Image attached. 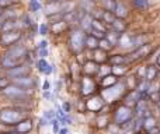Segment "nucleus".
Segmentation results:
<instances>
[{
    "mask_svg": "<svg viewBox=\"0 0 160 134\" xmlns=\"http://www.w3.org/2000/svg\"><path fill=\"white\" fill-rule=\"evenodd\" d=\"M30 108L27 105H14L10 108L0 109V123L4 126H14L21 119L27 118Z\"/></svg>",
    "mask_w": 160,
    "mask_h": 134,
    "instance_id": "obj_1",
    "label": "nucleus"
},
{
    "mask_svg": "<svg viewBox=\"0 0 160 134\" xmlns=\"http://www.w3.org/2000/svg\"><path fill=\"white\" fill-rule=\"evenodd\" d=\"M0 92L7 99H10L11 102H14L16 105H27L28 102L32 99V91L21 88V87H18V85L13 84V82H10V84H8L4 90L0 91Z\"/></svg>",
    "mask_w": 160,
    "mask_h": 134,
    "instance_id": "obj_2",
    "label": "nucleus"
},
{
    "mask_svg": "<svg viewBox=\"0 0 160 134\" xmlns=\"http://www.w3.org/2000/svg\"><path fill=\"white\" fill-rule=\"evenodd\" d=\"M127 91H128V87H127L125 80L119 78L118 81H117L114 85H111V87L101 88L100 95L104 98V101H105L107 105H112V104H115V102L121 101L122 96L125 95Z\"/></svg>",
    "mask_w": 160,
    "mask_h": 134,
    "instance_id": "obj_3",
    "label": "nucleus"
},
{
    "mask_svg": "<svg viewBox=\"0 0 160 134\" xmlns=\"http://www.w3.org/2000/svg\"><path fill=\"white\" fill-rule=\"evenodd\" d=\"M86 35L87 34L79 28L78 25L72 27L69 30V39H68V45H69V49L72 50L75 55L78 53H83L86 50L84 46V41H86Z\"/></svg>",
    "mask_w": 160,
    "mask_h": 134,
    "instance_id": "obj_4",
    "label": "nucleus"
},
{
    "mask_svg": "<svg viewBox=\"0 0 160 134\" xmlns=\"http://www.w3.org/2000/svg\"><path fill=\"white\" fill-rule=\"evenodd\" d=\"M133 116H135L133 108L128 106V105H125V104H121L112 110V123L119 126V124L133 119Z\"/></svg>",
    "mask_w": 160,
    "mask_h": 134,
    "instance_id": "obj_5",
    "label": "nucleus"
},
{
    "mask_svg": "<svg viewBox=\"0 0 160 134\" xmlns=\"http://www.w3.org/2000/svg\"><path fill=\"white\" fill-rule=\"evenodd\" d=\"M107 106L105 104L104 98H102L100 94H93V95L87 96V99L84 101V109L87 112H91V113H100L104 110V108Z\"/></svg>",
    "mask_w": 160,
    "mask_h": 134,
    "instance_id": "obj_6",
    "label": "nucleus"
},
{
    "mask_svg": "<svg viewBox=\"0 0 160 134\" xmlns=\"http://www.w3.org/2000/svg\"><path fill=\"white\" fill-rule=\"evenodd\" d=\"M100 85L98 82L94 80V77H88V76H82L80 78V88H79V92L82 96L87 98V96L93 95L98 91Z\"/></svg>",
    "mask_w": 160,
    "mask_h": 134,
    "instance_id": "obj_7",
    "label": "nucleus"
},
{
    "mask_svg": "<svg viewBox=\"0 0 160 134\" xmlns=\"http://www.w3.org/2000/svg\"><path fill=\"white\" fill-rule=\"evenodd\" d=\"M4 55L8 56V58H11V59L20 60V62H28V58H30V52H28L27 46L18 44V42L7 46V50H6Z\"/></svg>",
    "mask_w": 160,
    "mask_h": 134,
    "instance_id": "obj_8",
    "label": "nucleus"
},
{
    "mask_svg": "<svg viewBox=\"0 0 160 134\" xmlns=\"http://www.w3.org/2000/svg\"><path fill=\"white\" fill-rule=\"evenodd\" d=\"M150 52H152V45L146 44V45H142V46L133 48V49L128 50L127 58L129 60V63H136V62H141L145 58H148L150 55Z\"/></svg>",
    "mask_w": 160,
    "mask_h": 134,
    "instance_id": "obj_9",
    "label": "nucleus"
},
{
    "mask_svg": "<svg viewBox=\"0 0 160 134\" xmlns=\"http://www.w3.org/2000/svg\"><path fill=\"white\" fill-rule=\"evenodd\" d=\"M6 71V76L8 78H17V77H22V76H28V74L32 73V67H31V63L30 62H24V63L18 64L16 67H11V68H7Z\"/></svg>",
    "mask_w": 160,
    "mask_h": 134,
    "instance_id": "obj_10",
    "label": "nucleus"
},
{
    "mask_svg": "<svg viewBox=\"0 0 160 134\" xmlns=\"http://www.w3.org/2000/svg\"><path fill=\"white\" fill-rule=\"evenodd\" d=\"M22 38V34L20 30H11L6 31V32H0V46H10L17 42H20V39Z\"/></svg>",
    "mask_w": 160,
    "mask_h": 134,
    "instance_id": "obj_11",
    "label": "nucleus"
},
{
    "mask_svg": "<svg viewBox=\"0 0 160 134\" xmlns=\"http://www.w3.org/2000/svg\"><path fill=\"white\" fill-rule=\"evenodd\" d=\"M98 70H100V64L97 62H94L93 59L83 62L80 71L83 73V76H88V77H96L98 76Z\"/></svg>",
    "mask_w": 160,
    "mask_h": 134,
    "instance_id": "obj_12",
    "label": "nucleus"
},
{
    "mask_svg": "<svg viewBox=\"0 0 160 134\" xmlns=\"http://www.w3.org/2000/svg\"><path fill=\"white\" fill-rule=\"evenodd\" d=\"M10 81L13 82V84L18 85V87L25 88V90H31V91L37 87V81L31 77V74H28V76H22V77H17V78H11Z\"/></svg>",
    "mask_w": 160,
    "mask_h": 134,
    "instance_id": "obj_13",
    "label": "nucleus"
},
{
    "mask_svg": "<svg viewBox=\"0 0 160 134\" xmlns=\"http://www.w3.org/2000/svg\"><path fill=\"white\" fill-rule=\"evenodd\" d=\"M141 99H142V96H141V94H139V91L136 90V88H132V90H128L127 92H125V95L122 96V104L133 108Z\"/></svg>",
    "mask_w": 160,
    "mask_h": 134,
    "instance_id": "obj_14",
    "label": "nucleus"
},
{
    "mask_svg": "<svg viewBox=\"0 0 160 134\" xmlns=\"http://www.w3.org/2000/svg\"><path fill=\"white\" fill-rule=\"evenodd\" d=\"M69 30H70V25L63 18L59 20V21L49 22V32H52L53 35H61L63 32H68Z\"/></svg>",
    "mask_w": 160,
    "mask_h": 134,
    "instance_id": "obj_15",
    "label": "nucleus"
},
{
    "mask_svg": "<svg viewBox=\"0 0 160 134\" xmlns=\"http://www.w3.org/2000/svg\"><path fill=\"white\" fill-rule=\"evenodd\" d=\"M32 129H34V123L28 116L21 119L18 123H16L13 126V132H17V133H30Z\"/></svg>",
    "mask_w": 160,
    "mask_h": 134,
    "instance_id": "obj_16",
    "label": "nucleus"
},
{
    "mask_svg": "<svg viewBox=\"0 0 160 134\" xmlns=\"http://www.w3.org/2000/svg\"><path fill=\"white\" fill-rule=\"evenodd\" d=\"M35 67L39 73L45 74V76H51L53 73V66L44 58H38V60L35 62Z\"/></svg>",
    "mask_w": 160,
    "mask_h": 134,
    "instance_id": "obj_17",
    "label": "nucleus"
},
{
    "mask_svg": "<svg viewBox=\"0 0 160 134\" xmlns=\"http://www.w3.org/2000/svg\"><path fill=\"white\" fill-rule=\"evenodd\" d=\"M114 16L118 17V18L127 20L128 16H129V8H128V6L125 4L124 2H121V0H117L115 8H114Z\"/></svg>",
    "mask_w": 160,
    "mask_h": 134,
    "instance_id": "obj_18",
    "label": "nucleus"
},
{
    "mask_svg": "<svg viewBox=\"0 0 160 134\" xmlns=\"http://www.w3.org/2000/svg\"><path fill=\"white\" fill-rule=\"evenodd\" d=\"M118 46L124 50H131L132 49V34L129 32H122L121 34V38H119V42H118Z\"/></svg>",
    "mask_w": 160,
    "mask_h": 134,
    "instance_id": "obj_19",
    "label": "nucleus"
},
{
    "mask_svg": "<svg viewBox=\"0 0 160 134\" xmlns=\"http://www.w3.org/2000/svg\"><path fill=\"white\" fill-rule=\"evenodd\" d=\"M150 44V36L148 34H132V49Z\"/></svg>",
    "mask_w": 160,
    "mask_h": 134,
    "instance_id": "obj_20",
    "label": "nucleus"
},
{
    "mask_svg": "<svg viewBox=\"0 0 160 134\" xmlns=\"http://www.w3.org/2000/svg\"><path fill=\"white\" fill-rule=\"evenodd\" d=\"M110 28H111V30H114V31H117V32H121L122 34V32H125V31L128 30V22H127V20L115 17V18H114V21L111 22Z\"/></svg>",
    "mask_w": 160,
    "mask_h": 134,
    "instance_id": "obj_21",
    "label": "nucleus"
},
{
    "mask_svg": "<svg viewBox=\"0 0 160 134\" xmlns=\"http://www.w3.org/2000/svg\"><path fill=\"white\" fill-rule=\"evenodd\" d=\"M129 71V64H111V73L118 78L125 77Z\"/></svg>",
    "mask_w": 160,
    "mask_h": 134,
    "instance_id": "obj_22",
    "label": "nucleus"
},
{
    "mask_svg": "<svg viewBox=\"0 0 160 134\" xmlns=\"http://www.w3.org/2000/svg\"><path fill=\"white\" fill-rule=\"evenodd\" d=\"M93 60L94 62H97L98 64H101V63H108V52H105V50H102V49H100V48H97V49H94L93 52Z\"/></svg>",
    "mask_w": 160,
    "mask_h": 134,
    "instance_id": "obj_23",
    "label": "nucleus"
},
{
    "mask_svg": "<svg viewBox=\"0 0 160 134\" xmlns=\"http://www.w3.org/2000/svg\"><path fill=\"white\" fill-rule=\"evenodd\" d=\"M118 77L117 76H114L112 73H110V74H107V76H102L101 78H100V82H98V85L101 88H107V87H111V85H114L117 81H118Z\"/></svg>",
    "mask_w": 160,
    "mask_h": 134,
    "instance_id": "obj_24",
    "label": "nucleus"
},
{
    "mask_svg": "<svg viewBox=\"0 0 160 134\" xmlns=\"http://www.w3.org/2000/svg\"><path fill=\"white\" fill-rule=\"evenodd\" d=\"M108 63L110 64H131L128 60L127 55L122 53H115V55H110L108 56Z\"/></svg>",
    "mask_w": 160,
    "mask_h": 134,
    "instance_id": "obj_25",
    "label": "nucleus"
},
{
    "mask_svg": "<svg viewBox=\"0 0 160 134\" xmlns=\"http://www.w3.org/2000/svg\"><path fill=\"white\" fill-rule=\"evenodd\" d=\"M159 76V67L156 64H149L146 66V71H145V80L148 81H155Z\"/></svg>",
    "mask_w": 160,
    "mask_h": 134,
    "instance_id": "obj_26",
    "label": "nucleus"
},
{
    "mask_svg": "<svg viewBox=\"0 0 160 134\" xmlns=\"http://www.w3.org/2000/svg\"><path fill=\"white\" fill-rule=\"evenodd\" d=\"M56 118V112L53 109H48V110H44L42 113V118H41V126H48V124L52 123V120H55Z\"/></svg>",
    "mask_w": 160,
    "mask_h": 134,
    "instance_id": "obj_27",
    "label": "nucleus"
},
{
    "mask_svg": "<svg viewBox=\"0 0 160 134\" xmlns=\"http://www.w3.org/2000/svg\"><path fill=\"white\" fill-rule=\"evenodd\" d=\"M105 38L108 39V42H110V44L112 45L114 48H117V46H118L119 38H121V32H117V31L108 28V31L105 32Z\"/></svg>",
    "mask_w": 160,
    "mask_h": 134,
    "instance_id": "obj_28",
    "label": "nucleus"
},
{
    "mask_svg": "<svg viewBox=\"0 0 160 134\" xmlns=\"http://www.w3.org/2000/svg\"><path fill=\"white\" fill-rule=\"evenodd\" d=\"M84 46H86V50L93 52L94 49L98 48V39H97L96 36H93L91 34H87V35H86V41H84Z\"/></svg>",
    "mask_w": 160,
    "mask_h": 134,
    "instance_id": "obj_29",
    "label": "nucleus"
},
{
    "mask_svg": "<svg viewBox=\"0 0 160 134\" xmlns=\"http://www.w3.org/2000/svg\"><path fill=\"white\" fill-rule=\"evenodd\" d=\"M111 123V120H110V115H98L97 116V119H96V126H97V129H100V130H102V129H107V126Z\"/></svg>",
    "mask_w": 160,
    "mask_h": 134,
    "instance_id": "obj_30",
    "label": "nucleus"
},
{
    "mask_svg": "<svg viewBox=\"0 0 160 134\" xmlns=\"http://www.w3.org/2000/svg\"><path fill=\"white\" fill-rule=\"evenodd\" d=\"M156 124H158V120H156V118L153 115L145 116L143 122H142V129H143V132H148V130L152 129V127L156 126Z\"/></svg>",
    "mask_w": 160,
    "mask_h": 134,
    "instance_id": "obj_31",
    "label": "nucleus"
},
{
    "mask_svg": "<svg viewBox=\"0 0 160 134\" xmlns=\"http://www.w3.org/2000/svg\"><path fill=\"white\" fill-rule=\"evenodd\" d=\"M108 25L105 24L104 21H101V20L98 18H94L93 17V22H91V30H97V31H101V32H107L108 31Z\"/></svg>",
    "mask_w": 160,
    "mask_h": 134,
    "instance_id": "obj_32",
    "label": "nucleus"
},
{
    "mask_svg": "<svg viewBox=\"0 0 160 134\" xmlns=\"http://www.w3.org/2000/svg\"><path fill=\"white\" fill-rule=\"evenodd\" d=\"M131 3H132V7L135 8V10L145 11L150 7L149 0H131Z\"/></svg>",
    "mask_w": 160,
    "mask_h": 134,
    "instance_id": "obj_33",
    "label": "nucleus"
},
{
    "mask_svg": "<svg viewBox=\"0 0 160 134\" xmlns=\"http://www.w3.org/2000/svg\"><path fill=\"white\" fill-rule=\"evenodd\" d=\"M98 3H100V7H101L102 10L114 13V8H115L117 0H98Z\"/></svg>",
    "mask_w": 160,
    "mask_h": 134,
    "instance_id": "obj_34",
    "label": "nucleus"
},
{
    "mask_svg": "<svg viewBox=\"0 0 160 134\" xmlns=\"http://www.w3.org/2000/svg\"><path fill=\"white\" fill-rule=\"evenodd\" d=\"M98 48L100 49H102V50H105V52H111V50L114 49V46L108 42V39L105 38H101V39H98Z\"/></svg>",
    "mask_w": 160,
    "mask_h": 134,
    "instance_id": "obj_35",
    "label": "nucleus"
},
{
    "mask_svg": "<svg viewBox=\"0 0 160 134\" xmlns=\"http://www.w3.org/2000/svg\"><path fill=\"white\" fill-rule=\"evenodd\" d=\"M42 10V4L39 0H30V11L34 14L39 13Z\"/></svg>",
    "mask_w": 160,
    "mask_h": 134,
    "instance_id": "obj_36",
    "label": "nucleus"
},
{
    "mask_svg": "<svg viewBox=\"0 0 160 134\" xmlns=\"http://www.w3.org/2000/svg\"><path fill=\"white\" fill-rule=\"evenodd\" d=\"M114 18H115L114 13H111V11H105V10H104V13H102V17H101V21H104L105 24H107L108 27H110L111 22L114 21Z\"/></svg>",
    "mask_w": 160,
    "mask_h": 134,
    "instance_id": "obj_37",
    "label": "nucleus"
},
{
    "mask_svg": "<svg viewBox=\"0 0 160 134\" xmlns=\"http://www.w3.org/2000/svg\"><path fill=\"white\" fill-rule=\"evenodd\" d=\"M111 73V64L110 63H101L100 64V70H98V76H107Z\"/></svg>",
    "mask_w": 160,
    "mask_h": 134,
    "instance_id": "obj_38",
    "label": "nucleus"
},
{
    "mask_svg": "<svg viewBox=\"0 0 160 134\" xmlns=\"http://www.w3.org/2000/svg\"><path fill=\"white\" fill-rule=\"evenodd\" d=\"M48 32H49V24H47V22H42V24L38 25V34L42 36L48 35Z\"/></svg>",
    "mask_w": 160,
    "mask_h": 134,
    "instance_id": "obj_39",
    "label": "nucleus"
},
{
    "mask_svg": "<svg viewBox=\"0 0 160 134\" xmlns=\"http://www.w3.org/2000/svg\"><path fill=\"white\" fill-rule=\"evenodd\" d=\"M35 53H37L38 58H44L45 59L48 55H49V49H48V48H37Z\"/></svg>",
    "mask_w": 160,
    "mask_h": 134,
    "instance_id": "obj_40",
    "label": "nucleus"
},
{
    "mask_svg": "<svg viewBox=\"0 0 160 134\" xmlns=\"http://www.w3.org/2000/svg\"><path fill=\"white\" fill-rule=\"evenodd\" d=\"M10 82H11V81H10V78H8V77L6 76V74H4V76L2 74V76H0V91L4 90V88L7 87V85L10 84Z\"/></svg>",
    "mask_w": 160,
    "mask_h": 134,
    "instance_id": "obj_41",
    "label": "nucleus"
},
{
    "mask_svg": "<svg viewBox=\"0 0 160 134\" xmlns=\"http://www.w3.org/2000/svg\"><path fill=\"white\" fill-rule=\"evenodd\" d=\"M17 3H20V0H0V6H2L3 8L11 7V6L17 4Z\"/></svg>",
    "mask_w": 160,
    "mask_h": 134,
    "instance_id": "obj_42",
    "label": "nucleus"
},
{
    "mask_svg": "<svg viewBox=\"0 0 160 134\" xmlns=\"http://www.w3.org/2000/svg\"><path fill=\"white\" fill-rule=\"evenodd\" d=\"M42 96H44L45 101H52V98H53V92H52V90L42 91Z\"/></svg>",
    "mask_w": 160,
    "mask_h": 134,
    "instance_id": "obj_43",
    "label": "nucleus"
},
{
    "mask_svg": "<svg viewBox=\"0 0 160 134\" xmlns=\"http://www.w3.org/2000/svg\"><path fill=\"white\" fill-rule=\"evenodd\" d=\"M88 34H91L93 36H96L97 39H101V38H104L105 36V32H101V31H97V30H91Z\"/></svg>",
    "mask_w": 160,
    "mask_h": 134,
    "instance_id": "obj_44",
    "label": "nucleus"
},
{
    "mask_svg": "<svg viewBox=\"0 0 160 134\" xmlns=\"http://www.w3.org/2000/svg\"><path fill=\"white\" fill-rule=\"evenodd\" d=\"M51 126H52L53 133H59V129H61V123H59V122L56 120V118H55V120H52V123H51Z\"/></svg>",
    "mask_w": 160,
    "mask_h": 134,
    "instance_id": "obj_45",
    "label": "nucleus"
},
{
    "mask_svg": "<svg viewBox=\"0 0 160 134\" xmlns=\"http://www.w3.org/2000/svg\"><path fill=\"white\" fill-rule=\"evenodd\" d=\"M62 109H63L66 113H70V110H72V105H70V102H63V104H62Z\"/></svg>",
    "mask_w": 160,
    "mask_h": 134,
    "instance_id": "obj_46",
    "label": "nucleus"
},
{
    "mask_svg": "<svg viewBox=\"0 0 160 134\" xmlns=\"http://www.w3.org/2000/svg\"><path fill=\"white\" fill-rule=\"evenodd\" d=\"M59 91H62V81H56L55 82V90H53V94H58Z\"/></svg>",
    "mask_w": 160,
    "mask_h": 134,
    "instance_id": "obj_47",
    "label": "nucleus"
},
{
    "mask_svg": "<svg viewBox=\"0 0 160 134\" xmlns=\"http://www.w3.org/2000/svg\"><path fill=\"white\" fill-rule=\"evenodd\" d=\"M146 133H149V134H155V133H160V127L156 124V126H153L152 129H149Z\"/></svg>",
    "mask_w": 160,
    "mask_h": 134,
    "instance_id": "obj_48",
    "label": "nucleus"
},
{
    "mask_svg": "<svg viewBox=\"0 0 160 134\" xmlns=\"http://www.w3.org/2000/svg\"><path fill=\"white\" fill-rule=\"evenodd\" d=\"M48 90H51V82L48 80H45L44 84H42V91H48Z\"/></svg>",
    "mask_w": 160,
    "mask_h": 134,
    "instance_id": "obj_49",
    "label": "nucleus"
},
{
    "mask_svg": "<svg viewBox=\"0 0 160 134\" xmlns=\"http://www.w3.org/2000/svg\"><path fill=\"white\" fill-rule=\"evenodd\" d=\"M37 48H48V42L44 39V41H41V42H39V44H38V46H37Z\"/></svg>",
    "mask_w": 160,
    "mask_h": 134,
    "instance_id": "obj_50",
    "label": "nucleus"
},
{
    "mask_svg": "<svg viewBox=\"0 0 160 134\" xmlns=\"http://www.w3.org/2000/svg\"><path fill=\"white\" fill-rule=\"evenodd\" d=\"M156 66H158L159 70H160V53L158 55V58H156Z\"/></svg>",
    "mask_w": 160,
    "mask_h": 134,
    "instance_id": "obj_51",
    "label": "nucleus"
},
{
    "mask_svg": "<svg viewBox=\"0 0 160 134\" xmlns=\"http://www.w3.org/2000/svg\"><path fill=\"white\" fill-rule=\"evenodd\" d=\"M155 105H156V108H158V110H159V115H160V99H159L158 102H156Z\"/></svg>",
    "mask_w": 160,
    "mask_h": 134,
    "instance_id": "obj_52",
    "label": "nucleus"
},
{
    "mask_svg": "<svg viewBox=\"0 0 160 134\" xmlns=\"http://www.w3.org/2000/svg\"><path fill=\"white\" fill-rule=\"evenodd\" d=\"M2 13H3V7L0 6V16H2Z\"/></svg>",
    "mask_w": 160,
    "mask_h": 134,
    "instance_id": "obj_53",
    "label": "nucleus"
},
{
    "mask_svg": "<svg viewBox=\"0 0 160 134\" xmlns=\"http://www.w3.org/2000/svg\"><path fill=\"white\" fill-rule=\"evenodd\" d=\"M3 71H4V68H3L2 66H0V73H3Z\"/></svg>",
    "mask_w": 160,
    "mask_h": 134,
    "instance_id": "obj_54",
    "label": "nucleus"
},
{
    "mask_svg": "<svg viewBox=\"0 0 160 134\" xmlns=\"http://www.w3.org/2000/svg\"><path fill=\"white\" fill-rule=\"evenodd\" d=\"M47 2H59V0H47Z\"/></svg>",
    "mask_w": 160,
    "mask_h": 134,
    "instance_id": "obj_55",
    "label": "nucleus"
},
{
    "mask_svg": "<svg viewBox=\"0 0 160 134\" xmlns=\"http://www.w3.org/2000/svg\"><path fill=\"white\" fill-rule=\"evenodd\" d=\"M93 2H96V3H98V0H93Z\"/></svg>",
    "mask_w": 160,
    "mask_h": 134,
    "instance_id": "obj_56",
    "label": "nucleus"
},
{
    "mask_svg": "<svg viewBox=\"0 0 160 134\" xmlns=\"http://www.w3.org/2000/svg\"><path fill=\"white\" fill-rule=\"evenodd\" d=\"M159 96H160V88H159Z\"/></svg>",
    "mask_w": 160,
    "mask_h": 134,
    "instance_id": "obj_57",
    "label": "nucleus"
},
{
    "mask_svg": "<svg viewBox=\"0 0 160 134\" xmlns=\"http://www.w3.org/2000/svg\"><path fill=\"white\" fill-rule=\"evenodd\" d=\"M73 2H78V0H73Z\"/></svg>",
    "mask_w": 160,
    "mask_h": 134,
    "instance_id": "obj_58",
    "label": "nucleus"
}]
</instances>
